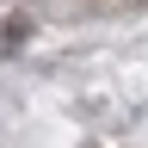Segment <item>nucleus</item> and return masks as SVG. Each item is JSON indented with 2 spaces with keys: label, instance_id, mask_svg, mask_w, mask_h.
Wrapping results in <instances>:
<instances>
[{
  "label": "nucleus",
  "instance_id": "nucleus-1",
  "mask_svg": "<svg viewBox=\"0 0 148 148\" xmlns=\"http://www.w3.org/2000/svg\"><path fill=\"white\" fill-rule=\"evenodd\" d=\"M25 37H31V18H6V43L18 49V43H25Z\"/></svg>",
  "mask_w": 148,
  "mask_h": 148
}]
</instances>
